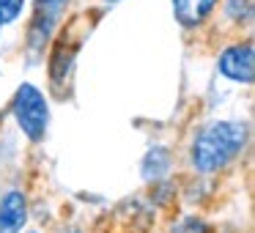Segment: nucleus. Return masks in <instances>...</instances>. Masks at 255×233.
I'll use <instances>...</instances> for the list:
<instances>
[{"label":"nucleus","mask_w":255,"mask_h":233,"mask_svg":"<svg viewBox=\"0 0 255 233\" xmlns=\"http://www.w3.org/2000/svg\"><path fill=\"white\" fill-rule=\"evenodd\" d=\"M105 3H118V0H105Z\"/></svg>","instance_id":"nucleus-9"},{"label":"nucleus","mask_w":255,"mask_h":233,"mask_svg":"<svg viewBox=\"0 0 255 233\" xmlns=\"http://www.w3.org/2000/svg\"><path fill=\"white\" fill-rule=\"evenodd\" d=\"M214 6L217 0H173V14L181 28H198L214 11Z\"/></svg>","instance_id":"nucleus-5"},{"label":"nucleus","mask_w":255,"mask_h":233,"mask_svg":"<svg viewBox=\"0 0 255 233\" xmlns=\"http://www.w3.org/2000/svg\"><path fill=\"white\" fill-rule=\"evenodd\" d=\"M22 6H25V0H0V28L14 22L22 14Z\"/></svg>","instance_id":"nucleus-7"},{"label":"nucleus","mask_w":255,"mask_h":233,"mask_svg":"<svg viewBox=\"0 0 255 233\" xmlns=\"http://www.w3.org/2000/svg\"><path fill=\"white\" fill-rule=\"evenodd\" d=\"M28 220V200L19 189L3 195L0 200V233H19Z\"/></svg>","instance_id":"nucleus-4"},{"label":"nucleus","mask_w":255,"mask_h":233,"mask_svg":"<svg viewBox=\"0 0 255 233\" xmlns=\"http://www.w3.org/2000/svg\"><path fill=\"white\" fill-rule=\"evenodd\" d=\"M220 74L233 83H253L255 74V52L253 44H233L220 55Z\"/></svg>","instance_id":"nucleus-3"},{"label":"nucleus","mask_w":255,"mask_h":233,"mask_svg":"<svg viewBox=\"0 0 255 233\" xmlns=\"http://www.w3.org/2000/svg\"><path fill=\"white\" fill-rule=\"evenodd\" d=\"M167 165H170V159L165 156V151L156 148V151H151V154L145 156V162H143V176L148 178V181H154V178H159L162 173H165Z\"/></svg>","instance_id":"nucleus-6"},{"label":"nucleus","mask_w":255,"mask_h":233,"mask_svg":"<svg viewBox=\"0 0 255 233\" xmlns=\"http://www.w3.org/2000/svg\"><path fill=\"white\" fill-rule=\"evenodd\" d=\"M170 233H209V225L203 220H181L176 222V228Z\"/></svg>","instance_id":"nucleus-8"},{"label":"nucleus","mask_w":255,"mask_h":233,"mask_svg":"<svg viewBox=\"0 0 255 233\" xmlns=\"http://www.w3.org/2000/svg\"><path fill=\"white\" fill-rule=\"evenodd\" d=\"M14 118H17L19 129L28 134L30 140H41L47 132V121H50V113H47V99L36 85L22 83L17 88L14 96Z\"/></svg>","instance_id":"nucleus-2"},{"label":"nucleus","mask_w":255,"mask_h":233,"mask_svg":"<svg viewBox=\"0 0 255 233\" xmlns=\"http://www.w3.org/2000/svg\"><path fill=\"white\" fill-rule=\"evenodd\" d=\"M66 233H77V231H66Z\"/></svg>","instance_id":"nucleus-10"},{"label":"nucleus","mask_w":255,"mask_h":233,"mask_svg":"<svg viewBox=\"0 0 255 233\" xmlns=\"http://www.w3.org/2000/svg\"><path fill=\"white\" fill-rule=\"evenodd\" d=\"M247 143V126L236 121H214L195 134L192 165L200 173H214L225 167Z\"/></svg>","instance_id":"nucleus-1"}]
</instances>
